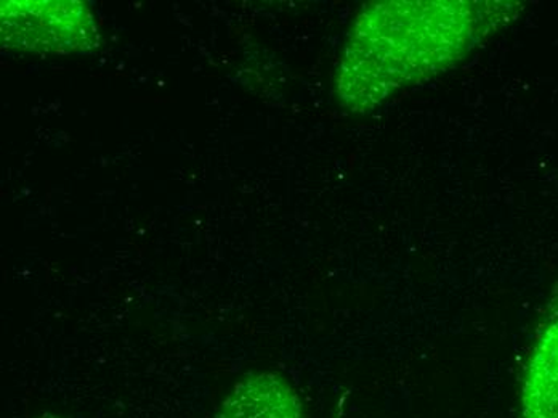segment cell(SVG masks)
<instances>
[{
  "instance_id": "obj_1",
  "label": "cell",
  "mask_w": 558,
  "mask_h": 418,
  "mask_svg": "<svg viewBox=\"0 0 558 418\" xmlns=\"http://www.w3.org/2000/svg\"><path fill=\"white\" fill-rule=\"evenodd\" d=\"M510 10V3L472 0H384L363 7L337 70V100L352 114L374 110L464 60Z\"/></svg>"
},
{
  "instance_id": "obj_2",
  "label": "cell",
  "mask_w": 558,
  "mask_h": 418,
  "mask_svg": "<svg viewBox=\"0 0 558 418\" xmlns=\"http://www.w3.org/2000/svg\"><path fill=\"white\" fill-rule=\"evenodd\" d=\"M2 47L34 56H70L100 49L88 7L76 0H9L0 9Z\"/></svg>"
},
{
  "instance_id": "obj_3",
  "label": "cell",
  "mask_w": 558,
  "mask_h": 418,
  "mask_svg": "<svg viewBox=\"0 0 558 418\" xmlns=\"http://www.w3.org/2000/svg\"><path fill=\"white\" fill-rule=\"evenodd\" d=\"M216 418H307L291 383L275 372L251 373L230 391Z\"/></svg>"
},
{
  "instance_id": "obj_4",
  "label": "cell",
  "mask_w": 558,
  "mask_h": 418,
  "mask_svg": "<svg viewBox=\"0 0 558 418\" xmlns=\"http://www.w3.org/2000/svg\"><path fill=\"white\" fill-rule=\"evenodd\" d=\"M523 418H558V311L539 330L522 389Z\"/></svg>"
},
{
  "instance_id": "obj_5",
  "label": "cell",
  "mask_w": 558,
  "mask_h": 418,
  "mask_svg": "<svg viewBox=\"0 0 558 418\" xmlns=\"http://www.w3.org/2000/svg\"><path fill=\"white\" fill-rule=\"evenodd\" d=\"M39 418H60V417L52 416V414H44V416H40Z\"/></svg>"
}]
</instances>
